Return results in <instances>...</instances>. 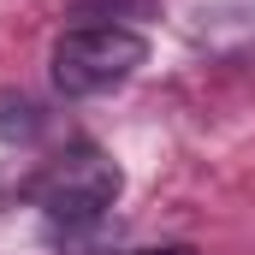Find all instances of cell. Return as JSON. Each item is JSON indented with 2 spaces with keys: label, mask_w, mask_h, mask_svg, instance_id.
<instances>
[{
  "label": "cell",
  "mask_w": 255,
  "mask_h": 255,
  "mask_svg": "<svg viewBox=\"0 0 255 255\" xmlns=\"http://www.w3.org/2000/svg\"><path fill=\"white\" fill-rule=\"evenodd\" d=\"M154 12H160V0H71L65 6L71 24H113V30H130Z\"/></svg>",
  "instance_id": "cell-3"
},
{
  "label": "cell",
  "mask_w": 255,
  "mask_h": 255,
  "mask_svg": "<svg viewBox=\"0 0 255 255\" xmlns=\"http://www.w3.org/2000/svg\"><path fill=\"white\" fill-rule=\"evenodd\" d=\"M119 166L101 154V148H71L65 160H54L42 178H36V208L54 220V226H95L113 202H119Z\"/></svg>",
  "instance_id": "cell-2"
},
{
  "label": "cell",
  "mask_w": 255,
  "mask_h": 255,
  "mask_svg": "<svg viewBox=\"0 0 255 255\" xmlns=\"http://www.w3.org/2000/svg\"><path fill=\"white\" fill-rule=\"evenodd\" d=\"M148 60L142 30H113V24H71L54 42V89L83 101V95H107L125 77H136V65Z\"/></svg>",
  "instance_id": "cell-1"
},
{
  "label": "cell",
  "mask_w": 255,
  "mask_h": 255,
  "mask_svg": "<svg viewBox=\"0 0 255 255\" xmlns=\"http://www.w3.org/2000/svg\"><path fill=\"white\" fill-rule=\"evenodd\" d=\"M48 125L42 101L24 95V89H0V142H36Z\"/></svg>",
  "instance_id": "cell-4"
},
{
  "label": "cell",
  "mask_w": 255,
  "mask_h": 255,
  "mask_svg": "<svg viewBox=\"0 0 255 255\" xmlns=\"http://www.w3.org/2000/svg\"><path fill=\"white\" fill-rule=\"evenodd\" d=\"M136 255H190V250H136Z\"/></svg>",
  "instance_id": "cell-5"
}]
</instances>
